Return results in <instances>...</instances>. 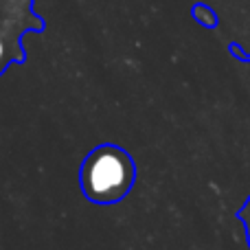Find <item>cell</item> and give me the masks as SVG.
I'll use <instances>...</instances> for the list:
<instances>
[{"mask_svg":"<svg viewBox=\"0 0 250 250\" xmlns=\"http://www.w3.org/2000/svg\"><path fill=\"white\" fill-rule=\"evenodd\" d=\"M136 178L134 160L123 147L99 145L86 156L79 169V185L90 202L117 204L129 193Z\"/></svg>","mask_w":250,"mask_h":250,"instance_id":"cell-1","label":"cell"},{"mask_svg":"<svg viewBox=\"0 0 250 250\" xmlns=\"http://www.w3.org/2000/svg\"><path fill=\"white\" fill-rule=\"evenodd\" d=\"M35 0H0V77L11 64H24L22 38L44 31V20L33 9Z\"/></svg>","mask_w":250,"mask_h":250,"instance_id":"cell-2","label":"cell"},{"mask_svg":"<svg viewBox=\"0 0 250 250\" xmlns=\"http://www.w3.org/2000/svg\"><path fill=\"white\" fill-rule=\"evenodd\" d=\"M193 18L200 22V24H204V26H208V29H213V26L217 24V16L213 13V9L211 7H207V4H202V2H198V4H193Z\"/></svg>","mask_w":250,"mask_h":250,"instance_id":"cell-3","label":"cell"},{"mask_svg":"<svg viewBox=\"0 0 250 250\" xmlns=\"http://www.w3.org/2000/svg\"><path fill=\"white\" fill-rule=\"evenodd\" d=\"M242 220H244V226H246V235H248V244H250V198L242 211Z\"/></svg>","mask_w":250,"mask_h":250,"instance_id":"cell-4","label":"cell"}]
</instances>
